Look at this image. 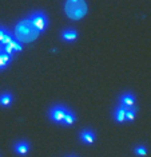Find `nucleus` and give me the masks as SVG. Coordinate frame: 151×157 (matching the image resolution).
<instances>
[{
    "instance_id": "f257e3e1",
    "label": "nucleus",
    "mask_w": 151,
    "mask_h": 157,
    "mask_svg": "<svg viewBox=\"0 0 151 157\" xmlns=\"http://www.w3.org/2000/svg\"><path fill=\"white\" fill-rule=\"evenodd\" d=\"M40 35V31L34 26V23L30 19H23L17 22L13 30V38L17 39L20 43H31V42L36 40Z\"/></svg>"
},
{
    "instance_id": "f03ea898",
    "label": "nucleus",
    "mask_w": 151,
    "mask_h": 157,
    "mask_svg": "<svg viewBox=\"0 0 151 157\" xmlns=\"http://www.w3.org/2000/svg\"><path fill=\"white\" fill-rule=\"evenodd\" d=\"M88 7L86 0H66L64 12L71 20H80L87 15Z\"/></svg>"
},
{
    "instance_id": "4468645a",
    "label": "nucleus",
    "mask_w": 151,
    "mask_h": 157,
    "mask_svg": "<svg viewBox=\"0 0 151 157\" xmlns=\"http://www.w3.org/2000/svg\"><path fill=\"white\" fill-rule=\"evenodd\" d=\"M136 117V108L131 106V108H126V122H132Z\"/></svg>"
},
{
    "instance_id": "9b49d317",
    "label": "nucleus",
    "mask_w": 151,
    "mask_h": 157,
    "mask_svg": "<svg viewBox=\"0 0 151 157\" xmlns=\"http://www.w3.org/2000/svg\"><path fill=\"white\" fill-rule=\"evenodd\" d=\"M13 102V95L11 94V93H2L0 94V106H3V108H8L11 103Z\"/></svg>"
},
{
    "instance_id": "9d476101",
    "label": "nucleus",
    "mask_w": 151,
    "mask_h": 157,
    "mask_svg": "<svg viewBox=\"0 0 151 157\" xmlns=\"http://www.w3.org/2000/svg\"><path fill=\"white\" fill-rule=\"evenodd\" d=\"M76 38H78V33L75 30H72V28L62 31V39L64 42H74V40H76Z\"/></svg>"
},
{
    "instance_id": "f8f14e48",
    "label": "nucleus",
    "mask_w": 151,
    "mask_h": 157,
    "mask_svg": "<svg viewBox=\"0 0 151 157\" xmlns=\"http://www.w3.org/2000/svg\"><path fill=\"white\" fill-rule=\"evenodd\" d=\"M11 58L12 56L8 55L6 51H3L2 47H0V70H3V69H6L7 66L9 65V62H11Z\"/></svg>"
},
{
    "instance_id": "423d86ee",
    "label": "nucleus",
    "mask_w": 151,
    "mask_h": 157,
    "mask_svg": "<svg viewBox=\"0 0 151 157\" xmlns=\"http://www.w3.org/2000/svg\"><path fill=\"white\" fill-rule=\"evenodd\" d=\"M79 140L83 142V144L92 145L95 141V133L91 129H83L79 133Z\"/></svg>"
},
{
    "instance_id": "ddd939ff",
    "label": "nucleus",
    "mask_w": 151,
    "mask_h": 157,
    "mask_svg": "<svg viewBox=\"0 0 151 157\" xmlns=\"http://www.w3.org/2000/svg\"><path fill=\"white\" fill-rule=\"evenodd\" d=\"M13 35L9 33L7 28L4 27H0V46H3V44H6L8 40H11L12 39Z\"/></svg>"
},
{
    "instance_id": "7ed1b4c3",
    "label": "nucleus",
    "mask_w": 151,
    "mask_h": 157,
    "mask_svg": "<svg viewBox=\"0 0 151 157\" xmlns=\"http://www.w3.org/2000/svg\"><path fill=\"white\" fill-rule=\"evenodd\" d=\"M28 19L31 20L32 23H34V26L38 28L40 33L47 30L48 27V19H47V15H46L44 12H40V11H36V12H32L30 16H28Z\"/></svg>"
},
{
    "instance_id": "1a4fd4ad",
    "label": "nucleus",
    "mask_w": 151,
    "mask_h": 157,
    "mask_svg": "<svg viewBox=\"0 0 151 157\" xmlns=\"http://www.w3.org/2000/svg\"><path fill=\"white\" fill-rule=\"evenodd\" d=\"M112 116H114V120L116 121V122H119V124L126 122V108L119 105L118 108H115Z\"/></svg>"
},
{
    "instance_id": "2eb2a0df",
    "label": "nucleus",
    "mask_w": 151,
    "mask_h": 157,
    "mask_svg": "<svg viewBox=\"0 0 151 157\" xmlns=\"http://www.w3.org/2000/svg\"><path fill=\"white\" fill-rule=\"evenodd\" d=\"M75 122V114L71 112V110H68L66 113V117H64V121H63V125H66V126H71Z\"/></svg>"
},
{
    "instance_id": "39448f33",
    "label": "nucleus",
    "mask_w": 151,
    "mask_h": 157,
    "mask_svg": "<svg viewBox=\"0 0 151 157\" xmlns=\"http://www.w3.org/2000/svg\"><path fill=\"white\" fill-rule=\"evenodd\" d=\"M2 47V50L3 51H6L8 55H11V56H13L16 54V52H20L21 50H23V46H21V43L17 39H15L12 36V39L11 40H8L6 44H3V46H0Z\"/></svg>"
},
{
    "instance_id": "20e7f679",
    "label": "nucleus",
    "mask_w": 151,
    "mask_h": 157,
    "mask_svg": "<svg viewBox=\"0 0 151 157\" xmlns=\"http://www.w3.org/2000/svg\"><path fill=\"white\" fill-rule=\"evenodd\" d=\"M68 112V109L63 105H55L52 106L51 109L48 110V117L52 122L55 124H60L63 125V121H64V117H66V113Z\"/></svg>"
},
{
    "instance_id": "dca6fc26",
    "label": "nucleus",
    "mask_w": 151,
    "mask_h": 157,
    "mask_svg": "<svg viewBox=\"0 0 151 157\" xmlns=\"http://www.w3.org/2000/svg\"><path fill=\"white\" fill-rule=\"evenodd\" d=\"M134 153L139 157H145L147 155V149H146V146H143V145H138L134 149Z\"/></svg>"
},
{
    "instance_id": "0eeeda50",
    "label": "nucleus",
    "mask_w": 151,
    "mask_h": 157,
    "mask_svg": "<svg viewBox=\"0 0 151 157\" xmlns=\"http://www.w3.org/2000/svg\"><path fill=\"white\" fill-rule=\"evenodd\" d=\"M119 105L123 106V108L135 106V95L132 93H123L119 97Z\"/></svg>"
},
{
    "instance_id": "6e6552de",
    "label": "nucleus",
    "mask_w": 151,
    "mask_h": 157,
    "mask_svg": "<svg viewBox=\"0 0 151 157\" xmlns=\"http://www.w3.org/2000/svg\"><path fill=\"white\" fill-rule=\"evenodd\" d=\"M13 151L19 156H27V153L30 152V145L27 141H17L13 145Z\"/></svg>"
}]
</instances>
